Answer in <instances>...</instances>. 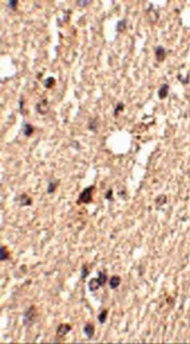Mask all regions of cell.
<instances>
[{"instance_id":"obj_26","label":"cell","mask_w":190,"mask_h":344,"mask_svg":"<svg viewBox=\"0 0 190 344\" xmlns=\"http://www.w3.org/2000/svg\"><path fill=\"white\" fill-rule=\"evenodd\" d=\"M87 4H89V2H78V5H80V7H84Z\"/></svg>"},{"instance_id":"obj_17","label":"cell","mask_w":190,"mask_h":344,"mask_svg":"<svg viewBox=\"0 0 190 344\" xmlns=\"http://www.w3.org/2000/svg\"><path fill=\"white\" fill-rule=\"evenodd\" d=\"M107 315H108V312L106 311V309H104V311H102L99 315H98V321L103 324V323L106 321V319H107Z\"/></svg>"},{"instance_id":"obj_19","label":"cell","mask_w":190,"mask_h":344,"mask_svg":"<svg viewBox=\"0 0 190 344\" xmlns=\"http://www.w3.org/2000/svg\"><path fill=\"white\" fill-rule=\"evenodd\" d=\"M9 257L8 251H7V247L5 246H2V261H7Z\"/></svg>"},{"instance_id":"obj_23","label":"cell","mask_w":190,"mask_h":344,"mask_svg":"<svg viewBox=\"0 0 190 344\" xmlns=\"http://www.w3.org/2000/svg\"><path fill=\"white\" fill-rule=\"evenodd\" d=\"M16 5H18V0H11V2H8V7H9V8H15Z\"/></svg>"},{"instance_id":"obj_1","label":"cell","mask_w":190,"mask_h":344,"mask_svg":"<svg viewBox=\"0 0 190 344\" xmlns=\"http://www.w3.org/2000/svg\"><path fill=\"white\" fill-rule=\"evenodd\" d=\"M95 187L94 185H89L79 194V198H78V203H91L93 202V194H94Z\"/></svg>"},{"instance_id":"obj_20","label":"cell","mask_w":190,"mask_h":344,"mask_svg":"<svg viewBox=\"0 0 190 344\" xmlns=\"http://www.w3.org/2000/svg\"><path fill=\"white\" fill-rule=\"evenodd\" d=\"M166 199H167V198H166V195H161L159 198H157V200H155V202H157L158 206H162V204L166 203Z\"/></svg>"},{"instance_id":"obj_22","label":"cell","mask_w":190,"mask_h":344,"mask_svg":"<svg viewBox=\"0 0 190 344\" xmlns=\"http://www.w3.org/2000/svg\"><path fill=\"white\" fill-rule=\"evenodd\" d=\"M107 199V200H111V199H113V190H107V192H106V196H104Z\"/></svg>"},{"instance_id":"obj_11","label":"cell","mask_w":190,"mask_h":344,"mask_svg":"<svg viewBox=\"0 0 190 344\" xmlns=\"http://www.w3.org/2000/svg\"><path fill=\"white\" fill-rule=\"evenodd\" d=\"M167 93H169V85H167V83H164V85L158 89V97L161 100H164V98L167 97Z\"/></svg>"},{"instance_id":"obj_24","label":"cell","mask_w":190,"mask_h":344,"mask_svg":"<svg viewBox=\"0 0 190 344\" xmlns=\"http://www.w3.org/2000/svg\"><path fill=\"white\" fill-rule=\"evenodd\" d=\"M23 104H24V98L22 97V98H20V102H19V106H20V110H22V112H23Z\"/></svg>"},{"instance_id":"obj_27","label":"cell","mask_w":190,"mask_h":344,"mask_svg":"<svg viewBox=\"0 0 190 344\" xmlns=\"http://www.w3.org/2000/svg\"><path fill=\"white\" fill-rule=\"evenodd\" d=\"M189 176H190V171H189Z\"/></svg>"},{"instance_id":"obj_8","label":"cell","mask_w":190,"mask_h":344,"mask_svg":"<svg viewBox=\"0 0 190 344\" xmlns=\"http://www.w3.org/2000/svg\"><path fill=\"white\" fill-rule=\"evenodd\" d=\"M33 132H35V128H33V125H31V124H28V123L23 124V133H24L26 137L32 136Z\"/></svg>"},{"instance_id":"obj_13","label":"cell","mask_w":190,"mask_h":344,"mask_svg":"<svg viewBox=\"0 0 190 344\" xmlns=\"http://www.w3.org/2000/svg\"><path fill=\"white\" fill-rule=\"evenodd\" d=\"M98 278H99V281H100L102 286H103L104 284H106V282H108L107 274H106V272H103V270H100L99 273H98Z\"/></svg>"},{"instance_id":"obj_6","label":"cell","mask_w":190,"mask_h":344,"mask_svg":"<svg viewBox=\"0 0 190 344\" xmlns=\"http://www.w3.org/2000/svg\"><path fill=\"white\" fill-rule=\"evenodd\" d=\"M83 332L86 333V336L89 339H91L94 336V333H95V327H94V324H91V323H86V324H84V327H83Z\"/></svg>"},{"instance_id":"obj_12","label":"cell","mask_w":190,"mask_h":344,"mask_svg":"<svg viewBox=\"0 0 190 344\" xmlns=\"http://www.w3.org/2000/svg\"><path fill=\"white\" fill-rule=\"evenodd\" d=\"M58 185H59V180H52L48 183V187H47V194H54L56 191Z\"/></svg>"},{"instance_id":"obj_21","label":"cell","mask_w":190,"mask_h":344,"mask_svg":"<svg viewBox=\"0 0 190 344\" xmlns=\"http://www.w3.org/2000/svg\"><path fill=\"white\" fill-rule=\"evenodd\" d=\"M87 274H89V268H87V265H83L82 266V278H86Z\"/></svg>"},{"instance_id":"obj_5","label":"cell","mask_w":190,"mask_h":344,"mask_svg":"<svg viewBox=\"0 0 190 344\" xmlns=\"http://www.w3.org/2000/svg\"><path fill=\"white\" fill-rule=\"evenodd\" d=\"M16 200L20 203V206H31L32 204V199L27 194H20L19 196L16 198Z\"/></svg>"},{"instance_id":"obj_18","label":"cell","mask_w":190,"mask_h":344,"mask_svg":"<svg viewBox=\"0 0 190 344\" xmlns=\"http://www.w3.org/2000/svg\"><path fill=\"white\" fill-rule=\"evenodd\" d=\"M123 109H125V104L123 102H118L117 106H115V110H114V116H118V114H119Z\"/></svg>"},{"instance_id":"obj_14","label":"cell","mask_w":190,"mask_h":344,"mask_svg":"<svg viewBox=\"0 0 190 344\" xmlns=\"http://www.w3.org/2000/svg\"><path fill=\"white\" fill-rule=\"evenodd\" d=\"M55 78H54V77H48V78H47L46 81H44V86H46V89H51V87H54L55 86Z\"/></svg>"},{"instance_id":"obj_3","label":"cell","mask_w":190,"mask_h":344,"mask_svg":"<svg viewBox=\"0 0 190 344\" xmlns=\"http://www.w3.org/2000/svg\"><path fill=\"white\" fill-rule=\"evenodd\" d=\"M36 112L40 113V114H47L50 112V104H48V100L46 98H42L36 104Z\"/></svg>"},{"instance_id":"obj_9","label":"cell","mask_w":190,"mask_h":344,"mask_svg":"<svg viewBox=\"0 0 190 344\" xmlns=\"http://www.w3.org/2000/svg\"><path fill=\"white\" fill-rule=\"evenodd\" d=\"M108 285L111 289H117L121 285V277L119 276H113L111 278H108Z\"/></svg>"},{"instance_id":"obj_4","label":"cell","mask_w":190,"mask_h":344,"mask_svg":"<svg viewBox=\"0 0 190 344\" xmlns=\"http://www.w3.org/2000/svg\"><path fill=\"white\" fill-rule=\"evenodd\" d=\"M71 329H72V327H71L70 324H66V323H62V324H59L58 325V328H56V333H58V336H64V335H67V333H69Z\"/></svg>"},{"instance_id":"obj_25","label":"cell","mask_w":190,"mask_h":344,"mask_svg":"<svg viewBox=\"0 0 190 344\" xmlns=\"http://www.w3.org/2000/svg\"><path fill=\"white\" fill-rule=\"evenodd\" d=\"M178 79H181V81H182V82H184V83H188V81H189V77H188V78H182L181 75H178Z\"/></svg>"},{"instance_id":"obj_15","label":"cell","mask_w":190,"mask_h":344,"mask_svg":"<svg viewBox=\"0 0 190 344\" xmlns=\"http://www.w3.org/2000/svg\"><path fill=\"white\" fill-rule=\"evenodd\" d=\"M126 27H127V22H126V20H119V22L117 23V31L122 32L123 30H126Z\"/></svg>"},{"instance_id":"obj_16","label":"cell","mask_w":190,"mask_h":344,"mask_svg":"<svg viewBox=\"0 0 190 344\" xmlns=\"http://www.w3.org/2000/svg\"><path fill=\"white\" fill-rule=\"evenodd\" d=\"M97 128H98V119H91L89 121V129L97 132Z\"/></svg>"},{"instance_id":"obj_7","label":"cell","mask_w":190,"mask_h":344,"mask_svg":"<svg viewBox=\"0 0 190 344\" xmlns=\"http://www.w3.org/2000/svg\"><path fill=\"white\" fill-rule=\"evenodd\" d=\"M155 58H157L158 62H164L166 58V50L162 46H158L155 49Z\"/></svg>"},{"instance_id":"obj_2","label":"cell","mask_w":190,"mask_h":344,"mask_svg":"<svg viewBox=\"0 0 190 344\" xmlns=\"http://www.w3.org/2000/svg\"><path fill=\"white\" fill-rule=\"evenodd\" d=\"M36 319H38V312H36V308H35V306H30V308L24 312L23 321H24L26 324H33Z\"/></svg>"},{"instance_id":"obj_10","label":"cell","mask_w":190,"mask_h":344,"mask_svg":"<svg viewBox=\"0 0 190 344\" xmlns=\"http://www.w3.org/2000/svg\"><path fill=\"white\" fill-rule=\"evenodd\" d=\"M102 286V284H100V281H99V278H93L91 280V281L89 282V289L91 292H95V291H98V289H99Z\"/></svg>"}]
</instances>
